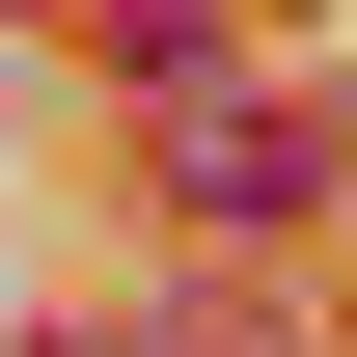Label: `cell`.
<instances>
[{
	"label": "cell",
	"instance_id": "cell-1",
	"mask_svg": "<svg viewBox=\"0 0 357 357\" xmlns=\"http://www.w3.org/2000/svg\"><path fill=\"white\" fill-rule=\"evenodd\" d=\"M192 192H220V220H303L330 137H303V110H192Z\"/></svg>",
	"mask_w": 357,
	"mask_h": 357
}]
</instances>
